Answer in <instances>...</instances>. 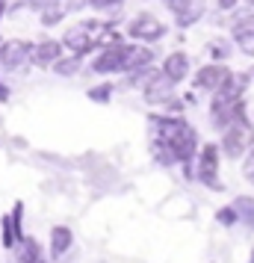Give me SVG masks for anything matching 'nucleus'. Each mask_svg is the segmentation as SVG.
I'll list each match as a JSON object with an SVG mask.
<instances>
[{
	"label": "nucleus",
	"mask_w": 254,
	"mask_h": 263,
	"mask_svg": "<svg viewBox=\"0 0 254 263\" xmlns=\"http://www.w3.org/2000/svg\"><path fill=\"white\" fill-rule=\"evenodd\" d=\"M237 3H240V0H219V9H222V12H230Z\"/></svg>",
	"instance_id": "26"
},
{
	"label": "nucleus",
	"mask_w": 254,
	"mask_h": 263,
	"mask_svg": "<svg viewBox=\"0 0 254 263\" xmlns=\"http://www.w3.org/2000/svg\"><path fill=\"white\" fill-rule=\"evenodd\" d=\"M189 68H192V65H189V57H186L183 50H174V53H169V57L163 60V65H160V71L166 74V77H169L174 86H181L183 80L189 77Z\"/></svg>",
	"instance_id": "9"
},
{
	"label": "nucleus",
	"mask_w": 254,
	"mask_h": 263,
	"mask_svg": "<svg viewBox=\"0 0 254 263\" xmlns=\"http://www.w3.org/2000/svg\"><path fill=\"white\" fill-rule=\"evenodd\" d=\"M230 53H233V48H230L228 42H213V45H210V57H213L216 62H219V60L225 62Z\"/></svg>",
	"instance_id": "23"
},
{
	"label": "nucleus",
	"mask_w": 254,
	"mask_h": 263,
	"mask_svg": "<svg viewBox=\"0 0 254 263\" xmlns=\"http://www.w3.org/2000/svg\"><path fill=\"white\" fill-rule=\"evenodd\" d=\"M151 157L157 160L160 166H181L178 157H174V151H171V145L166 142V139H160V136L151 139Z\"/></svg>",
	"instance_id": "15"
},
{
	"label": "nucleus",
	"mask_w": 254,
	"mask_h": 263,
	"mask_svg": "<svg viewBox=\"0 0 254 263\" xmlns=\"http://www.w3.org/2000/svg\"><path fill=\"white\" fill-rule=\"evenodd\" d=\"M121 3L124 0H92V9H97V12H104V15H112V12H119L121 9Z\"/></svg>",
	"instance_id": "24"
},
{
	"label": "nucleus",
	"mask_w": 254,
	"mask_h": 263,
	"mask_svg": "<svg viewBox=\"0 0 254 263\" xmlns=\"http://www.w3.org/2000/svg\"><path fill=\"white\" fill-rule=\"evenodd\" d=\"M216 222L225 228H233L240 225V210L233 207V204H228V207H222V210H216Z\"/></svg>",
	"instance_id": "22"
},
{
	"label": "nucleus",
	"mask_w": 254,
	"mask_h": 263,
	"mask_svg": "<svg viewBox=\"0 0 254 263\" xmlns=\"http://www.w3.org/2000/svg\"><path fill=\"white\" fill-rule=\"evenodd\" d=\"M65 12H68V9H65V6H60V3H53V6H48V9H42V24L45 27H53V24H60L62 18H65Z\"/></svg>",
	"instance_id": "21"
},
{
	"label": "nucleus",
	"mask_w": 254,
	"mask_h": 263,
	"mask_svg": "<svg viewBox=\"0 0 254 263\" xmlns=\"http://www.w3.org/2000/svg\"><path fill=\"white\" fill-rule=\"evenodd\" d=\"M230 68L228 65H222V62H207V65H201L198 71L192 74V89L195 92H219L222 86H225V80H228Z\"/></svg>",
	"instance_id": "7"
},
{
	"label": "nucleus",
	"mask_w": 254,
	"mask_h": 263,
	"mask_svg": "<svg viewBox=\"0 0 254 263\" xmlns=\"http://www.w3.org/2000/svg\"><path fill=\"white\" fill-rule=\"evenodd\" d=\"M245 6H251V9H254V0H245Z\"/></svg>",
	"instance_id": "27"
},
{
	"label": "nucleus",
	"mask_w": 254,
	"mask_h": 263,
	"mask_svg": "<svg viewBox=\"0 0 254 263\" xmlns=\"http://www.w3.org/2000/svg\"><path fill=\"white\" fill-rule=\"evenodd\" d=\"M142 95H145L148 104H166V101L174 95V83H171V80H169V77H166L163 71H160V77H157V80H154L151 86H148Z\"/></svg>",
	"instance_id": "13"
},
{
	"label": "nucleus",
	"mask_w": 254,
	"mask_h": 263,
	"mask_svg": "<svg viewBox=\"0 0 254 263\" xmlns=\"http://www.w3.org/2000/svg\"><path fill=\"white\" fill-rule=\"evenodd\" d=\"M154 62V50L148 48V45H133L130 50V65H127V74L130 71H139V68H148Z\"/></svg>",
	"instance_id": "17"
},
{
	"label": "nucleus",
	"mask_w": 254,
	"mask_h": 263,
	"mask_svg": "<svg viewBox=\"0 0 254 263\" xmlns=\"http://www.w3.org/2000/svg\"><path fill=\"white\" fill-rule=\"evenodd\" d=\"M251 77H254L251 71H230L228 80H225V86H222V92H228L230 98H245Z\"/></svg>",
	"instance_id": "14"
},
{
	"label": "nucleus",
	"mask_w": 254,
	"mask_h": 263,
	"mask_svg": "<svg viewBox=\"0 0 254 263\" xmlns=\"http://www.w3.org/2000/svg\"><path fill=\"white\" fill-rule=\"evenodd\" d=\"M127 36L133 39V42H145V45H151V42H160V39L166 36V24L160 21V18H154V15H136L133 21L127 24Z\"/></svg>",
	"instance_id": "8"
},
{
	"label": "nucleus",
	"mask_w": 254,
	"mask_h": 263,
	"mask_svg": "<svg viewBox=\"0 0 254 263\" xmlns=\"http://www.w3.org/2000/svg\"><path fill=\"white\" fill-rule=\"evenodd\" d=\"M33 42H24V39H9L0 45V68L6 71H18L24 68L27 62H33Z\"/></svg>",
	"instance_id": "5"
},
{
	"label": "nucleus",
	"mask_w": 254,
	"mask_h": 263,
	"mask_svg": "<svg viewBox=\"0 0 254 263\" xmlns=\"http://www.w3.org/2000/svg\"><path fill=\"white\" fill-rule=\"evenodd\" d=\"M130 50H133V45H127V42H115V45L101 48L97 57L92 60V71L101 74V77H109V74H127Z\"/></svg>",
	"instance_id": "3"
},
{
	"label": "nucleus",
	"mask_w": 254,
	"mask_h": 263,
	"mask_svg": "<svg viewBox=\"0 0 254 263\" xmlns=\"http://www.w3.org/2000/svg\"><path fill=\"white\" fill-rule=\"evenodd\" d=\"M201 15H204V6H201V0H192V3H189L183 12H178V24H181V27H189V24H195Z\"/></svg>",
	"instance_id": "20"
},
{
	"label": "nucleus",
	"mask_w": 254,
	"mask_h": 263,
	"mask_svg": "<svg viewBox=\"0 0 254 263\" xmlns=\"http://www.w3.org/2000/svg\"><path fill=\"white\" fill-rule=\"evenodd\" d=\"M62 6H65V9H68V12H83V9H89V6H92V0H62Z\"/></svg>",
	"instance_id": "25"
},
{
	"label": "nucleus",
	"mask_w": 254,
	"mask_h": 263,
	"mask_svg": "<svg viewBox=\"0 0 254 263\" xmlns=\"http://www.w3.org/2000/svg\"><path fill=\"white\" fill-rule=\"evenodd\" d=\"M74 246V231L68 225H53V231H50V249L48 254L53 257V260H60V257H65L68 251H71Z\"/></svg>",
	"instance_id": "11"
},
{
	"label": "nucleus",
	"mask_w": 254,
	"mask_h": 263,
	"mask_svg": "<svg viewBox=\"0 0 254 263\" xmlns=\"http://www.w3.org/2000/svg\"><path fill=\"white\" fill-rule=\"evenodd\" d=\"M62 50H65L62 39L60 42H56V39H45V42H38L36 48H33V65H38V68H53L56 60L62 57Z\"/></svg>",
	"instance_id": "10"
},
{
	"label": "nucleus",
	"mask_w": 254,
	"mask_h": 263,
	"mask_svg": "<svg viewBox=\"0 0 254 263\" xmlns=\"http://www.w3.org/2000/svg\"><path fill=\"white\" fill-rule=\"evenodd\" d=\"M0 231H3V249H18V242L27 237L24 234V201H15L9 213L0 219Z\"/></svg>",
	"instance_id": "6"
},
{
	"label": "nucleus",
	"mask_w": 254,
	"mask_h": 263,
	"mask_svg": "<svg viewBox=\"0 0 254 263\" xmlns=\"http://www.w3.org/2000/svg\"><path fill=\"white\" fill-rule=\"evenodd\" d=\"M80 65H83V57L80 53H62L60 60H56V65H53V71L60 74V77H74V74L80 71Z\"/></svg>",
	"instance_id": "16"
},
{
	"label": "nucleus",
	"mask_w": 254,
	"mask_h": 263,
	"mask_svg": "<svg viewBox=\"0 0 254 263\" xmlns=\"http://www.w3.org/2000/svg\"><path fill=\"white\" fill-rule=\"evenodd\" d=\"M248 263H254V249H251V257H248Z\"/></svg>",
	"instance_id": "28"
},
{
	"label": "nucleus",
	"mask_w": 254,
	"mask_h": 263,
	"mask_svg": "<svg viewBox=\"0 0 254 263\" xmlns=\"http://www.w3.org/2000/svg\"><path fill=\"white\" fill-rule=\"evenodd\" d=\"M219 166H222V145H216V142L201 145V151L195 157V180L204 183L207 190L219 192L225 186L222 175H219Z\"/></svg>",
	"instance_id": "2"
},
{
	"label": "nucleus",
	"mask_w": 254,
	"mask_h": 263,
	"mask_svg": "<svg viewBox=\"0 0 254 263\" xmlns=\"http://www.w3.org/2000/svg\"><path fill=\"white\" fill-rule=\"evenodd\" d=\"M245 119V98H230L228 92H213V101H210V121L216 130H225L228 124Z\"/></svg>",
	"instance_id": "4"
},
{
	"label": "nucleus",
	"mask_w": 254,
	"mask_h": 263,
	"mask_svg": "<svg viewBox=\"0 0 254 263\" xmlns=\"http://www.w3.org/2000/svg\"><path fill=\"white\" fill-rule=\"evenodd\" d=\"M233 207L240 210V225L251 228L254 231V198L251 195H240V198H233Z\"/></svg>",
	"instance_id": "18"
},
{
	"label": "nucleus",
	"mask_w": 254,
	"mask_h": 263,
	"mask_svg": "<svg viewBox=\"0 0 254 263\" xmlns=\"http://www.w3.org/2000/svg\"><path fill=\"white\" fill-rule=\"evenodd\" d=\"M15 263H48L45 260V254H42V246H38L36 237L27 234V237L18 242V249H15Z\"/></svg>",
	"instance_id": "12"
},
{
	"label": "nucleus",
	"mask_w": 254,
	"mask_h": 263,
	"mask_svg": "<svg viewBox=\"0 0 254 263\" xmlns=\"http://www.w3.org/2000/svg\"><path fill=\"white\" fill-rule=\"evenodd\" d=\"M222 154L228 157V160H242V157L251 154L254 148V121L248 119H240L228 124L225 130H222Z\"/></svg>",
	"instance_id": "1"
},
{
	"label": "nucleus",
	"mask_w": 254,
	"mask_h": 263,
	"mask_svg": "<svg viewBox=\"0 0 254 263\" xmlns=\"http://www.w3.org/2000/svg\"><path fill=\"white\" fill-rule=\"evenodd\" d=\"M251 74H254V71H251Z\"/></svg>",
	"instance_id": "29"
},
{
	"label": "nucleus",
	"mask_w": 254,
	"mask_h": 263,
	"mask_svg": "<svg viewBox=\"0 0 254 263\" xmlns=\"http://www.w3.org/2000/svg\"><path fill=\"white\" fill-rule=\"evenodd\" d=\"M115 89H119V86H112V83H97V86H92V89H86V98H89L92 104H109V98H112Z\"/></svg>",
	"instance_id": "19"
}]
</instances>
